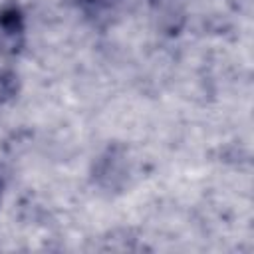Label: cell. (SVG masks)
I'll use <instances>...</instances> for the list:
<instances>
[{
	"label": "cell",
	"mask_w": 254,
	"mask_h": 254,
	"mask_svg": "<svg viewBox=\"0 0 254 254\" xmlns=\"http://www.w3.org/2000/svg\"><path fill=\"white\" fill-rule=\"evenodd\" d=\"M87 4H91V6H111V4H115L117 0H85Z\"/></svg>",
	"instance_id": "obj_3"
},
{
	"label": "cell",
	"mask_w": 254,
	"mask_h": 254,
	"mask_svg": "<svg viewBox=\"0 0 254 254\" xmlns=\"http://www.w3.org/2000/svg\"><path fill=\"white\" fill-rule=\"evenodd\" d=\"M0 198H2V181H0Z\"/></svg>",
	"instance_id": "obj_4"
},
{
	"label": "cell",
	"mask_w": 254,
	"mask_h": 254,
	"mask_svg": "<svg viewBox=\"0 0 254 254\" xmlns=\"http://www.w3.org/2000/svg\"><path fill=\"white\" fill-rule=\"evenodd\" d=\"M24 14L18 6H6L0 10V52L18 54L24 46Z\"/></svg>",
	"instance_id": "obj_1"
},
{
	"label": "cell",
	"mask_w": 254,
	"mask_h": 254,
	"mask_svg": "<svg viewBox=\"0 0 254 254\" xmlns=\"http://www.w3.org/2000/svg\"><path fill=\"white\" fill-rule=\"evenodd\" d=\"M18 93V77L12 71H0V105Z\"/></svg>",
	"instance_id": "obj_2"
}]
</instances>
